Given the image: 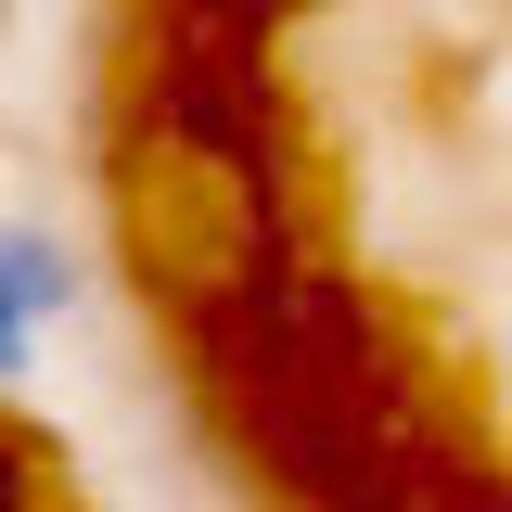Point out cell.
Listing matches in <instances>:
<instances>
[{
  "instance_id": "obj_1",
  "label": "cell",
  "mask_w": 512,
  "mask_h": 512,
  "mask_svg": "<svg viewBox=\"0 0 512 512\" xmlns=\"http://www.w3.org/2000/svg\"><path fill=\"white\" fill-rule=\"evenodd\" d=\"M77 282H90V269H77V244H64V231H39V218H0V384L26 372V346H39V333L77 308Z\"/></svg>"
},
{
  "instance_id": "obj_2",
  "label": "cell",
  "mask_w": 512,
  "mask_h": 512,
  "mask_svg": "<svg viewBox=\"0 0 512 512\" xmlns=\"http://www.w3.org/2000/svg\"><path fill=\"white\" fill-rule=\"evenodd\" d=\"M0 512H26V448H13V423H0Z\"/></svg>"
}]
</instances>
